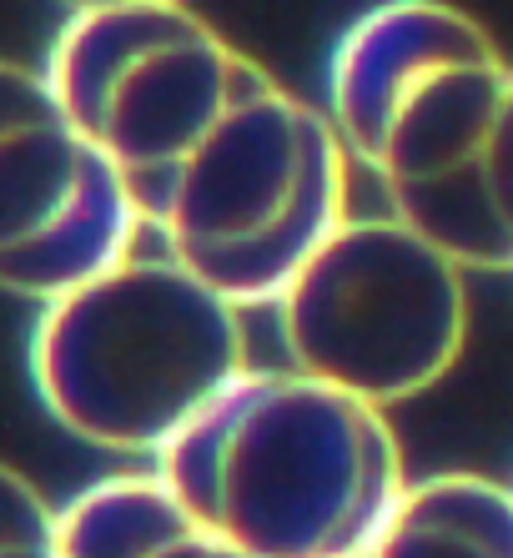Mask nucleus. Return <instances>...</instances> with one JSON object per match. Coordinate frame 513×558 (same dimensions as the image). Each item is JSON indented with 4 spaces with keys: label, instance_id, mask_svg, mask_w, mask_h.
Returning a JSON list of instances; mask_svg holds the SVG:
<instances>
[{
    "label": "nucleus",
    "instance_id": "f257e3e1",
    "mask_svg": "<svg viewBox=\"0 0 513 558\" xmlns=\"http://www.w3.org/2000/svg\"><path fill=\"white\" fill-rule=\"evenodd\" d=\"M46 81L116 171L142 236L242 312L272 307L347 221V151L327 111L187 5H76Z\"/></svg>",
    "mask_w": 513,
    "mask_h": 558
},
{
    "label": "nucleus",
    "instance_id": "f03ea898",
    "mask_svg": "<svg viewBox=\"0 0 513 558\" xmlns=\"http://www.w3.org/2000/svg\"><path fill=\"white\" fill-rule=\"evenodd\" d=\"M327 121L398 217L463 272H513V61L453 5H378L327 65Z\"/></svg>",
    "mask_w": 513,
    "mask_h": 558
},
{
    "label": "nucleus",
    "instance_id": "7ed1b4c3",
    "mask_svg": "<svg viewBox=\"0 0 513 558\" xmlns=\"http://www.w3.org/2000/svg\"><path fill=\"white\" fill-rule=\"evenodd\" d=\"M247 558H353L408 488L387 413L293 367H252L152 463Z\"/></svg>",
    "mask_w": 513,
    "mask_h": 558
},
{
    "label": "nucleus",
    "instance_id": "20e7f679",
    "mask_svg": "<svg viewBox=\"0 0 513 558\" xmlns=\"http://www.w3.org/2000/svg\"><path fill=\"white\" fill-rule=\"evenodd\" d=\"M26 363L56 428L102 453L156 463L252 373V352L237 302L167 252L136 247L40 307Z\"/></svg>",
    "mask_w": 513,
    "mask_h": 558
},
{
    "label": "nucleus",
    "instance_id": "39448f33",
    "mask_svg": "<svg viewBox=\"0 0 513 558\" xmlns=\"http://www.w3.org/2000/svg\"><path fill=\"white\" fill-rule=\"evenodd\" d=\"M468 277L398 217L347 211L272 302L287 367L378 413L423 398L468 348Z\"/></svg>",
    "mask_w": 513,
    "mask_h": 558
},
{
    "label": "nucleus",
    "instance_id": "423d86ee",
    "mask_svg": "<svg viewBox=\"0 0 513 558\" xmlns=\"http://www.w3.org/2000/svg\"><path fill=\"white\" fill-rule=\"evenodd\" d=\"M136 247L127 192L46 71L0 61V292L46 307Z\"/></svg>",
    "mask_w": 513,
    "mask_h": 558
},
{
    "label": "nucleus",
    "instance_id": "0eeeda50",
    "mask_svg": "<svg viewBox=\"0 0 513 558\" xmlns=\"http://www.w3.org/2000/svg\"><path fill=\"white\" fill-rule=\"evenodd\" d=\"M61 558H247L171 498L156 473H111L61 508Z\"/></svg>",
    "mask_w": 513,
    "mask_h": 558
},
{
    "label": "nucleus",
    "instance_id": "6e6552de",
    "mask_svg": "<svg viewBox=\"0 0 513 558\" xmlns=\"http://www.w3.org/2000/svg\"><path fill=\"white\" fill-rule=\"evenodd\" d=\"M353 558H513V488L484 473L413 478Z\"/></svg>",
    "mask_w": 513,
    "mask_h": 558
},
{
    "label": "nucleus",
    "instance_id": "1a4fd4ad",
    "mask_svg": "<svg viewBox=\"0 0 513 558\" xmlns=\"http://www.w3.org/2000/svg\"><path fill=\"white\" fill-rule=\"evenodd\" d=\"M0 558H61V508L11 463H0Z\"/></svg>",
    "mask_w": 513,
    "mask_h": 558
}]
</instances>
